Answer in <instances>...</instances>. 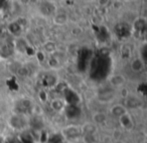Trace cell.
<instances>
[{"mask_svg":"<svg viewBox=\"0 0 147 143\" xmlns=\"http://www.w3.org/2000/svg\"><path fill=\"white\" fill-rule=\"evenodd\" d=\"M111 70V59L108 53H99L91 61L90 75L96 80H102L108 76Z\"/></svg>","mask_w":147,"mask_h":143,"instance_id":"obj_1","label":"cell"},{"mask_svg":"<svg viewBox=\"0 0 147 143\" xmlns=\"http://www.w3.org/2000/svg\"><path fill=\"white\" fill-rule=\"evenodd\" d=\"M91 55H92V51L88 50L87 48H84L80 51L78 57V65L80 70H85L87 65L89 64V61L91 59Z\"/></svg>","mask_w":147,"mask_h":143,"instance_id":"obj_2","label":"cell"},{"mask_svg":"<svg viewBox=\"0 0 147 143\" xmlns=\"http://www.w3.org/2000/svg\"><path fill=\"white\" fill-rule=\"evenodd\" d=\"M65 99L69 105H76L79 102V97L75 92L71 90L65 91Z\"/></svg>","mask_w":147,"mask_h":143,"instance_id":"obj_3","label":"cell"},{"mask_svg":"<svg viewBox=\"0 0 147 143\" xmlns=\"http://www.w3.org/2000/svg\"><path fill=\"white\" fill-rule=\"evenodd\" d=\"M65 113L69 118H76L77 116L80 115V109L76 105H69L67 108L65 109Z\"/></svg>","mask_w":147,"mask_h":143,"instance_id":"obj_4","label":"cell"},{"mask_svg":"<svg viewBox=\"0 0 147 143\" xmlns=\"http://www.w3.org/2000/svg\"><path fill=\"white\" fill-rule=\"evenodd\" d=\"M116 32L119 36L121 37H126L129 35V27L126 24H120L117 26Z\"/></svg>","mask_w":147,"mask_h":143,"instance_id":"obj_5","label":"cell"},{"mask_svg":"<svg viewBox=\"0 0 147 143\" xmlns=\"http://www.w3.org/2000/svg\"><path fill=\"white\" fill-rule=\"evenodd\" d=\"M112 114L114 115V116L120 118L123 115L126 114V109L123 106H121V105H116V106H114L112 108Z\"/></svg>","mask_w":147,"mask_h":143,"instance_id":"obj_6","label":"cell"},{"mask_svg":"<svg viewBox=\"0 0 147 143\" xmlns=\"http://www.w3.org/2000/svg\"><path fill=\"white\" fill-rule=\"evenodd\" d=\"M9 31H10L12 34L18 35L19 33H20L21 29H20V26H19L18 23H17V22H13V23H11V24L9 25Z\"/></svg>","mask_w":147,"mask_h":143,"instance_id":"obj_7","label":"cell"},{"mask_svg":"<svg viewBox=\"0 0 147 143\" xmlns=\"http://www.w3.org/2000/svg\"><path fill=\"white\" fill-rule=\"evenodd\" d=\"M145 25L146 24H145L144 19H138V20H136V22H135V28H136V30H138V31L144 30Z\"/></svg>","mask_w":147,"mask_h":143,"instance_id":"obj_8","label":"cell"},{"mask_svg":"<svg viewBox=\"0 0 147 143\" xmlns=\"http://www.w3.org/2000/svg\"><path fill=\"white\" fill-rule=\"evenodd\" d=\"M120 119H121V122H122L123 126L128 127V126H130V125H132L131 120L128 118V116H126V115H123L122 117H120Z\"/></svg>","mask_w":147,"mask_h":143,"instance_id":"obj_9","label":"cell"},{"mask_svg":"<svg viewBox=\"0 0 147 143\" xmlns=\"http://www.w3.org/2000/svg\"><path fill=\"white\" fill-rule=\"evenodd\" d=\"M0 143H2V140H1V138H0Z\"/></svg>","mask_w":147,"mask_h":143,"instance_id":"obj_10","label":"cell"}]
</instances>
